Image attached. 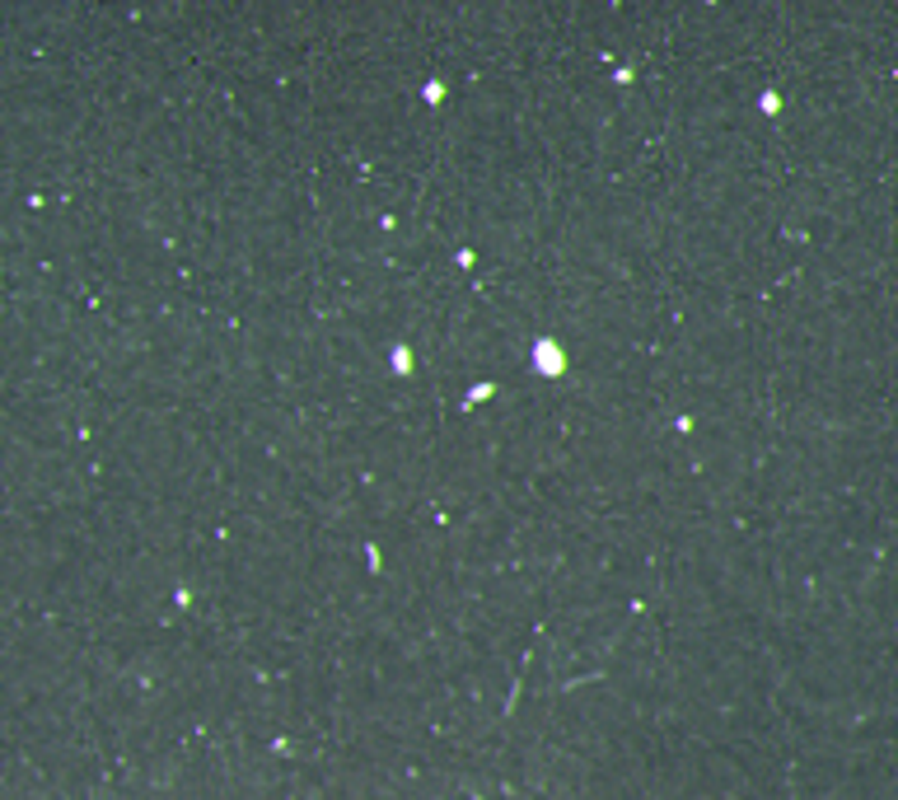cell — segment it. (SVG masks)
Returning a JSON list of instances; mask_svg holds the SVG:
<instances>
[{
  "label": "cell",
  "instance_id": "cell-1",
  "mask_svg": "<svg viewBox=\"0 0 898 800\" xmlns=\"http://www.w3.org/2000/svg\"><path fill=\"white\" fill-rule=\"evenodd\" d=\"M539 361H543V366H548V370H562V366H567V361H562V356H558V351H552V347H548V342H543V347H539Z\"/></svg>",
  "mask_w": 898,
  "mask_h": 800
}]
</instances>
